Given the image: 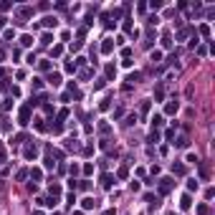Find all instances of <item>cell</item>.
Instances as JSON below:
<instances>
[{"mask_svg": "<svg viewBox=\"0 0 215 215\" xmlns=\"http://www.w3.org/2000/svg\"><path fill=\"white\" fill-rule=\"evenodd\" d=\"M30 177H33V180H41V177H43V172L38 170V167H33V170H30Z\"/></svg>", "mask_w": 215, "mask_h": 215, "instance_id": "15", "label": "cell"}, {"mask_svg": "<svg viewBox=\"0 0 215 215\" xmlns=\"http://www.w3.org/2000/svg\"><path fill=\"white\" fill-rule=\"evenodd\" d=\"M30 43H33L30 35H23V38H21V46H30Z\"/></svg>", "mask_w": 215, "mask_h": 215, "instance_id": "22", "label": "cell"}, {"mask_svg": "<svg viewBox=\"0 0 215 215\" xmlns=\"http://www.w3.org/2000/svg\"><path fill=\"white\" fill-rule=\"evenodd\" d=\"M198 215H208V205H198Z\"/></svg>", "mask_w": 215, "mask_h": 215, "instance_id": "27", "label": "cell"}, {"mask_svg": "<svg viewBox=\"0 0 215 215\" xmlns=\"http://www.w3.org/2000/svg\"><path fill=\"white\" fill-rule=\"evenodd\" d=\"M61 53H63V46H53V48H51V56H53V58H58Z\"/></svg>", "mask_w": 215, "mask_h": 215, "instance_id": "14", "label": "cell"}, {"mask_svg": "<svg viewBox=\"0 0 215 215\" xmlns=\"http://www.w3.org/2000/svg\"><path fill=\"white\" fill-rule=\"evenodd\" d=\"M116 76V66L114 63H106V79H114Z\"/></svg>", "mask_w": 215, "mask_h": 215, "instance_id": "9", "label": "cell"}, {"mask_svg": "<svg viewBox=\"0 0 215 215\" xmlns=\"http://www.w3.org/2000/svg\"><path fill=\"white\" fill-rule=\"evenodd\" d=\"M187 190H198V182H195V180H187Z\"/></svg>", "mask_w": 215, "mask_h": 215, "instance_id": "30", "label": "cell"}, {"mask_svg": "<svg viewBox=\"0 0 215 215\" xmlns=\"http://www.w3.org/2000/svg\"><path fill=\"white\" fill-rule=\"evenodd\" d=\"M149 58H152V63H160V58H162V53H160V51H152V56H149Z\"/></svg>", "mask_w": 215, "mask_h": 215, "instance_id": "18", "label": "cell"}, {"mask_svg": "<svg viewBox=\"0 0 215 215\" xmlns=\"http://www.w3.org/2000/svg\"><path fill=\"white\" fill-rule=\"evenodd\" d=\"M177 109H180V104H177V101H170V104L165 106V111H167V114H177Z\"/></svg>", "mask_w": 215, "mask_h": 215, "instance_id": "6", "label": "cell"}, {"mask_svg": "<svg viewBox=\"0 0 215 215\" xmlns=\"http://www.w3.org/2000/svg\"><path fill=\"white\" fill-rule=\"evenodd\" d=\"M41 43H43V46H48V43H51V33H43V38H41Z\"/></svg>", "mask_w": 215, "mask_h": 215, "instance_id": "24", "label": "cell"}, {"mask_svg": "<svg viewBox=\"0 0 215 215\" xmlns=\"http://www.w3.org/2000/svg\"><path fill=\"white\" fill-rule=\"evenodd\" d=\"M114 51V41H111V38H106V41L101 43V53H111Z\"/></svg>", "mask_w": 215, "mask_h": 215, "instance_id": "5", "label": "cell"}, {"mask_svg": "<svg viewBox=\"0 0 215 215\" xmlns=\"http://www.w3.org/2000/svg\"><path fill=\"white\" fill-rule=\"evenodd\" d=\"M3 26H5V18H0V28H3Z\"/></svg>", "mask_w": 215, "mask_h": 215, "instance_id": "34", "label": "cell"}, {"mask_svg": "<svg viewBox=\"0 0 215 215\" xmlns=\"http://www.w3.org/2000/svg\"><path fill=\"white\" fill-rule=\"evenodd\" d=\"M127 175H129V172H127V167H119V172H116V177H119V180H127Z\"/></svg>", "mask_w": 215, "mask_h": 215, "instance_id": "19", "label": "cell"}, {"mask_svg": "<svg viewBox=\"0 0 215 215\" xmlns=\"http://www.w3.org/2000/svg\"><path fill=\"white\" fill-rule=\"evenodd\" d=\"M38 66H41V71H48V68H51V61H41Z\"/></svg>", "mask_w": 215, "mask_h": 215, "instance_id": "26", "label": "cell"}, {"mask_svg": "<svg viewBox=\"0 0 215 215\" xmlns=\"http://www.w3.org/2000/svg\"><path fill=\"white\" fill-rule=\"evenodd\" d=\"M149 8H152V10H157V8H162V3H160V0H152V3H149Z\"/></svg>", "mask_w": 215, "mask_h": 215, "instance_id": "28", "label": "cell"}, {"mask_svg": "<svg viewBox=\"0 0 215 215\" xmlns=\"http://www.w3.org/2000/svg\"><path fill=\"white\" fill-rule=\"evenodd\" d=\"M66 147H68V149H79V144H76V139H66Z\"/></svg>", "mask_w": 215, "mask_h": 215, "instance_id": "23", "label": "cell"}, {"mask_svg": "<svg viewBox=\"0 0 215 215\" xmlns=\"http://www.w3.org/2000/svg\"><path fill=\"white\" fill-rule=\"evenodd\" d=\"M43 162H46V167H48V170H51V167H56V162H53V160H51V157H46V160H43Z\"/></svg>", "mask_w": 215, "mask_h": 215, "instance_id": "31", "label": "cell"}, {"mask_svg": "<svg viewBox=\"0 0 215 215\" xmlns=\"http://www.w3.org/2000/svg\"><path fill=\"white\" fill-rule=\"evenodd\" d=\"M162 124H165V119H162L160 114H154V116H152V129H154V127H162Z\"/></svg>", "mask_w": 215, "mask_h": 215, "instance_id": "11", "label": "cell"}, {"mask_svg": "<svg viewBox=\"0 0 215 215\" xmlns=\"http://www.w3.org/2000/svg\"><path fill=\"white\" fill-rule=\"evenodd\" d=\"M111 182H114V177H111L109 172H106V175H101V185H104V187H111Z\"/></svg>", "mask_w": 215, "mask_h": 215, "instance_id": "8", "label": "cell"}, {"mask_svg": "<svg viewBox=\"0 0 215 215\" xmlns=\"http://www.w3.org/2000/svg\"><path fill=\"white\" fill-rule=\"evenodd\" d=\"M162 46H165V48H170V46H172V41H170V35H165V38H162Z\"/></svg>", "mask_w": 215, "mask_h": 215, "instance_id": "29", "label": "cell"}, {"mask_svg": "<svg viewBox=\"0 0 215 215\" xmlns=\"http://www.w3.org/2000/svg\"><path fill=\"white\" fill-rule=\"evenodd\" d=\"M18 119H21V124H28V122H30V109H28V106H23V109H21V114H18Z\"/></svg>", "mask_w": 215, "mask_h": 215, "instance_id": "3", "label": "cell"}, {"mask_svg": "<svg viewBox=\"0 0 215 215\" xmlns=\"http://www.w3.org/2000/svg\"><path fill=\"white\" fill-rule=\"evenodd\" d=\"M43 26H46V28H51V26H56V18H51V15H48V18H43Z\"/></svg>", "mask_w": 215, "mask_h": 215, "instance_id": "21", "label": "cell"}, {"mask_svg": "<svg viewBox=\"0 0 215 215\" xmlns=\"http://www.w3.org/2000/svg\"><path fill=\"white\" fill-rule=\"evenodd\" d=\"M23 154H26V160H35V157H38V147H35V144H30V147H26V152H23Z\"/></svg>", "mask_w": 215, "mask_h": 215, "instance_id": "4", "label": "cell"}, {"mask_svg": "<svg viewBox=\"0 0 215 215\" xmlns=\"http://www.w3.org/2000/svg\"><path fill=\"white\" fill-rule=\"evenodd\" d=\"M3 58H5V51H3V48H0V61H3Z\"/></svg>", "mask_w": 215, "mask_h": 215, "instance_id": "33", "label": "cell"}, {"mask_svg": "<svg viewBox=\"0 0 215 215\" xmlns=\"http://www.w3.org/2000/svg\"><path fill=\"white\" fill-rule=\"evenodd\" d=\"M56 195H61V185H51V198H56Z\"/></svg>", "mask_w": 215, "mask_h": 215, "instance_id": "20", "label": "cell"}, {"mask_svg": "<svg viewBox=\"0 0 215 215\" xmlns=\"http://www.w3.org/2000/svg\"><path fill=\"white\" fill-rule=\"evenodd\" d=\"M94 205H96V200H94V198H86V200H84V210H91Z\"/></svg>", "mask_w": 215, "mask_h": 215, "instance_id": "16", "label": "cell"}, {"mask_svg": "<svg viewBox=\"0 0 215 215\" xmlns=\"http://www.w3.org/2000/svg\"><path fill=\"white\" fill-rule=\"evenodd\" d=\"M149 142H152V144H157V142H160V132H157V129H152V132H149Z\"/></svg>", "mask_w": 215, "mask_h": 215, "instance_id": "12", "label": "cell"}, {"mask_svg": "<svg viewBox=\"0 0 215 215\" xmlns=\"http://www.w3.org/2000/svg\"><path fill=\"white\" fill-rule=\"evenodd\" d=\"M0 162H5V149H3V144H0Z\"/></svg>", "mask_w": 215, "mask_h": 215, "instance_id": "32", "label": "cell"}, {"mask_svg": "<svg viewBox=\"0 0 215 215\" xmlns=\"http://www.w3.org/2000/svg\"><path fill=\"white\" fill-rule=\"evenodd\" d=\"M48 81H51L53 86H58V84H61V73H51V76H48Z\"/></svg>", "mask_w": 215, "mask_h": 215, "instance_id": "13", "label": "cell"}, {"mask_svg": "<svg viewBox=\"0 0 215 215\" xmlns=\"http://www.w3.org/2000/svg\"><path fill=\"white\" fill-rule=\"evenodd\" d=\"M157 187H160V195H167V192L172 190V180H170V177H162V180L157 182Z\"/></svg>", "mask_w": 215, "mask_h": 215, "instance_id": "1", "label": "cell"}, {"mask_svg": "<svg viewBox=\"0 0 215 215\" xmlns=\"http://www.w3.org/2000/svg\"><path fill=\"white\" fill-rule=\"evenodd\" d=\"M172 172L175 175H185V165H172Z\"/></svg>", "mask_w": 215, "mask_h": 215, "instance_id": "17", "label": "cell"}, {"mask_svg": "<svg viewBox=\"0 0 215 215\" xmlns=\"http://www.w3.org/2000/svg\"><path fill=\"white\" fill-rule=\"evenodd\" d=\"M175 144H177V147H187V137H180V139L175 142Z\"/></svg>", "mask_w": 215, "mask_h": 215, "instance_id": "25", "label": "cell"}, {"mask_svg": "<svg viewBox=\"0 0 215 215\" xmlns=\"http://www.w3.org/2000/svg\"><path fill=\"white\" fill-rule=\"evenodd\" d=\"M190 205H192V200H190V195H182V200H180V208H182V210H187Z\"/></svg>", "mask_w": 215, "mask_h": 215, "instance_id": "10", "label": "cell"}, {"mask_svg": "<svg viewBox=\"0 0 215 215\" xmlns=\"http://www.w3.org/2000/svg\"><path fill=\"white\" fill-rule=\"evenodd\" d=\"M30 15H33V8H26V5H23V8H18V18H21V23H26Z\"/></svg>", "mask_w": 215, "mask_h": 215, "instance_id": "2", "label": "cell"}, {"mask_svg": "<svg viewBox=\"0 0 215 215\" xmlns=\"http://www.w3.org/2000/svg\"><path fill=\"white\" fill-rule=\"evenodd\" d=\"M154 99H157V101H162V99H165V86H162V84L154 89Z\"/></svg>", "mask_w": 215, "mask_h": 215, "instance_id": "7", "label": "cell"}]
</instances>
